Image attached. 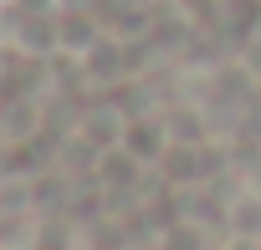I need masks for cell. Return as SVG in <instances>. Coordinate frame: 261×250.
<instances>
[{"instance_id": "cell-1", "label": "cell", "mask_w": 261, "mask_h": 250, "mask_svg": "<svg viewBox=\"0 0 261 250\" xmlns=\"http://www.w3.org/2000/svg\"><path fill=\"white\" fill-rule=\"evenodd\" d=\"M11 11L21 21H46V16H57V0H11Z\"/></svg>"}, {"instance_id": "cell-2", "label": "cell", "mask_w": 261, "mask_h": 250, "mask_svg": "<svg viewBox=\"0 0 261 250\" xmlns=\"http://www.w3.org/2000/svg\"><path fill=\"white\" fill-rule=\"evenodd\" d=\"M6 6H11V0H0V11H6Z\"/></svg>"}]
</instances>
